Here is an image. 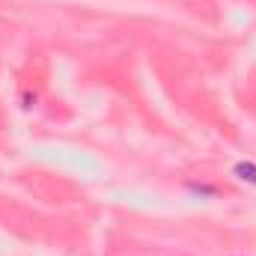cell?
I'll return each instance as SVG.
<instances>
[{
  "label": "cell",
  "instance_id": "6da1fadb",
  "mask_svg": "<svg viewBox=\"0 0 256 256\" xmlns=\"http://www.w3.org/2000/svg\"><path fill=\"white\" fill-rule=\"evenodd\" d=\"M232 173H236L242 182H250V185H256V164H250V161H238V164L232 167Z\"/></svg>",
  "mask_w": 256,
  "mask_h": 256
},
{
  "label": "cell",
  "instance_id": "7a4b0ae2",
  "mask_svg": "<svg viewBox=\"0 0 256 256\" xmlns=\"http://www.w3.org/2000/svg\"><path fill=\"white\" fill-rule=\"evenodd\" d=\"M33 102H36V96H30V92H27V96H24V108H33Z\"/></svg>",
  "mask_w": 256,
  "mask_h": 256
}]
</instances>
